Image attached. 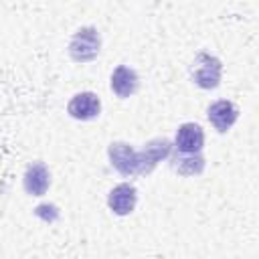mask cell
Listing matches in <instances>:
<instances>
[{"mask_svg":"<svg viewBox=\"0 0 259 259\" xmlns=\"http://www.w3.org/2000/svg\"><path fill=\"white\" fill-rule=\"evenodd\" d=\"M172 168L182 176H196L204 170V158L200 154H182L176 150L172 156Z\"/></svg>","mask_w":259,"mask_h":259,"instance_id":"11","label":"cell"},{"mask_svg":"<svg viewBox=\"0 0 259 259\" xmlns=\"http://www.w3.org/2000/svg\"><path fill=\"white\" fill-rule=\"evenodd\" d=\"M107 156H109L111 166L119 174H123V176L140 174V156H138V152L130 144H125V142H111L109 150H107Z\"/></svg>","mask_w":259,"mask_h":259,"instance_id":"3","label":"cell"},{"mask_svg":"<svg viewBox=\"0 0 259 259\" xmlns=\"http://www.w3.org/2000/svg\"><path fill=\"white\" fill-rule=\"evenodd\" d=\"M99 49H101V36L97 32V28H93V26L79 28L69 42V55L77 63L93 61L99 55Z\"/></svg>","mask_w":259,"mask_h":259,"instance_id":"2","label":"cell"},{"mask_svg":"<svg viewBox=\"0 0 259 259\" xmlns=\"http://www.w3.org/2000/svg\"><path fill=\"white\" fill-rule=\"evenodd\" d=\"M99 111H101V101L93 91L75 93L67 105V113L75 119H81V121L95 119L99 115Z\"/></svg>","mask_w":259,"mask_h":259,"instance_id":"5","label":"cell"},{"mask_svg":"<svg viewBox=\"0 0 259 259\" xmlns=\"http://www.w3.org/2000/svg\"><path fill=\"white\" fill-rule=\"evenodd\" d=\"M223 75V63L221 59L208 55V53H198L190 65V77L192 81L202 87V89H214L221 83Z\"/></svg>","mask_w":259,"mask_h":259,"instance_id":"1","label":"cell"},{"mask_svg":"<svg viewBox=\"0 0 259 259\" xmlns=\"http://www.w3.org/2000/svg\"><path fill=\"white\" fill-rule=\"evenodd\" d=\"M22 184H24V190L30 194V196H42L51 184V174H49V168L42 164V162H32L26 172H24V178H22Z\"/></svg>","mask_w":259,"mask_h":259,"instance_id":"10","label":"cell"},{"mask_svg":"<svg viewBox=\"0 0 259 259\" xmlns=\"http://www.w3.org/2000/svg\"><path fill=\"white\" fill-rule=\"evenodd\" d=\"M172 154V142L168 138H154L150 140L140 152V174H150L158 162H162L164 158H168Z\"/></svg>","mask_w":259,"mask_h":259,"instance_id":"4","label":"cell"},{"mask_svg":"<svg viewBox=\"0 0 259 259\" xmlns=\"http://www.w3.org/2000/svg\"><path fill=\"white\" fill-rule=\"evenodd\" d=\"M34 214H36L38 219H42L45 223H55V221L59 219V210H57L55 204H38V206L34 208Z\"/></svg>","mask_w":259,"mask_h":259,"instance_id":"12","label":"cell"},{"mask_svg":"<svg viewBox=\"0 0 259 259\" xmlns=\"http://www.w3.org/2000/svg\"><path fill=\"white\" fill-rule=\"evenodd\" d=\"M136 202H138V190H136V186H132L127 182H121L109 190L107 204L119 217L130 214L136 208Z\"/></svg>","mask_w":259,"mask_h":259,"instance_id":"7","label":"cell"},{"mask_svg":"<svg viewBox=\"0 0 259 259\" xmlns=\"http://www.w3.org/2000/svg\"><path fill=\"white\" fill-rule=\"evenodd\" d=\"M206 115H208V121L214 125V130L221 132V134H225V132H229V130L233 127V123L237 121L239 109H237V105H235L233 101H229V99H219V101H214V103L208 105Z\"/></svg>","mask_w":259,"mask_h":259,"instance_id":"6","label":"cell"},{"mask_svg":"<svg viewBox=\"0 0 259 259\" xmlns=\"http://www.w3.org/2000/svg\"><path fill=\"white\" fill-rule=\"evenodd\" d=\"M176 150L182 154H200L204 144V132L198 123H182L176 130Z\"/></svg>","mask_w":259,"mask_h":259,"instance_id":"8","label":"cell"},{"mask_svg":"<svg viewBox=\"0 0 259 259\" xmlns=\"http://www.w3.org/2000/svg\"><path fill=\"white\" fill-rule=\"evenodd\" d=\"M138 87H140V77L132 67H127V65L115 67V71L111 73V91L117 97L125 99L130 95H134L138 91Z\"/></svg>","mask_w":259,"mask_h":259,"instance_id":"9","label":"cell"}]
</instances>
